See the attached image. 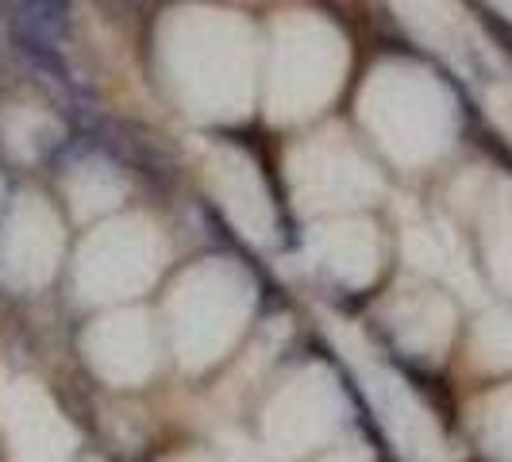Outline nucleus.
<instances>
[{"mask_svg":"<svg viewBox=\"0 0 512 462\" xmlns=\"http://www.w3.org/2000/svg\"><path fill=\"white\" fill-rule=\"evenodd\" d=\"M158 62L197 120H239L255 97V35L243 16L189 4L158 27Z\"/></svg>","mask_w":512,"mask_h":462,"instance_id":"1","label":"nucleus"},{"mask_svg":"<svg viewBox=\"0 0 512 462\" xmlns=\"http://www.w3.org/2000/svg\"><path fill=\"white\" fill-rule=\"evenodd\" d=\"M362 128L401 166L436 162L455 135V101L436 77L412 62H385L359 97Z\"/></svg>","mask_w":512,"mask_h":462,"instance_id":"2","label":"nucleus"},{"mask_svg":"<svg viewBox=\"0 0 512 462\" xmlns=\"http://www.w3.org/2000/svg\"><path fill=\"white\" fill-rule=\"evenodd\" d=\"M255 305V285L251 278L228 262V258H208L189 266L170 293V339L185 370H205L220 362L243 335V324Z\"/></svg>","mask_w":512,"mask_h":462,"instance_id":"3","label":"nucleus"},{"mask_svg":"<svg viewBox=\"0 0 512 462\" xmlns=\"http://www.w3.org/2000/svg\"><path fill=\"white\" fill-rule=\"evenodd\" d=\"M347 74V43L324 16H282L270 39V116L278 124L305 120L332 101Z\"/></svg>","mask_w":512,"mask_h":462,"instance_id":"4","label":"nucleus"},{"mask_svg":"<svg viewBox=\"0 0 512 462\" xmlns=\"http://www.w3.org/2000/svg\"><path fill=\"white\" fill-rule=\"evenodd\" d=\"M166 262L162 231L143 216L108 220L81 243L77 289L85 301H124L143 293Z\"/></svg>","mask_w":512,"mask_h":462,"instance_id":"5","label":"nucleus"},{"mask_svg":"<svg viewBox=\"0 0 512 462\" xmlns=\"http://www.w3.org/2000/svg\"><path fill=\"white\" fill-rule=\"evenodd\" d=\"M289 185L301 212H347L382 197V178L339 131H320L289 151Z\"/></svg>","mask_w":512,"mask_h":462,"instance_id":"6","label":"nucleus"},{"mask_svg":"<svg viewBox=\"0 0 512 462\" xmlns=\"http://www.w3.org/2000/svg\"><path fill=\"white\" fill-rule=\"evenodd\" d=\"M339 416H343L339 382L324 366H305L270 397L262 432L278 455H305L335 436Z\"/></svg>","mask_w":512,"mask_h":462,"instance_id":"7","label":"nucleus"},{"mask_svg":"<svg viewBox=\"0 0 512 462\" xmlns=\"http://www.w3.org/2000/svg\"><path fill=\"white\" fill-rule=\"evenodd\" d=\"M0 436L12 462H70L74 432L31 378H0Z\"/></svg>","mask_w":512,"mask_h":462,"instance_id":"8","label":"nucleus"},{"mask_svg":"<svg viewBox=\"0 0 512 462\" xmlns=\"http://www.w3.org/2000/svg\"><path fill=\"white\" fill-rule=\"evenodd\" d=\"M62 258V224L43 197H24L0 231V282L12 289H39L51 282Z\"/></svg>","mask_w":512,"mask_h":462,"instance_id":"9","label":"nucleus"},{"mask_svg":"<svg viewBox=\"0 0 512 462\" xmlns=\"http://www.w3.org/2000/svg\"><path fill=\"white\" fill-rule=\"evenodd\" d=\"M85 359L112 385H143L158 366V339L143 312H112L85 332Z\"/></svg>","mask_w":512,"mask_h":462,"instance_id":"10","label":"nucleus"},{"mask_svg":"<svg viewBox=\"0 0 512 462\" xmlns=\"http://www.w3.org/2000/svg\"><path fill=\"white\" fill-rule=\"evenodd\" d=\"M205 178L220 208L228 212V220L247 239L266 243L274 235V205H270L266 181L247 154L235 147H212L205 162Z\"/></svg>","mask_w":512,"mask_h":462,"instance_id":"11","label":"nucleus"},{"mask_svg":"<svg viewBox=\"0 0 512 462\" xmlns=\"http://www.w3.org/2000/svg\"><path fill=\"white\" fill-rule=\"evenodd\" d=\"M308 255L335 282L370 285L382 266V239H378V228L366 220H332L312 231Z\"/></svg>","mask_w":512,"mask_h":462,"instance_id":"12","label":"nucleus"},{"mask_svg":"<svg viewBox=\"0 0 512 462\" xmlns=\"http://www.w3.org/2000/svg\"><path fill=\"white\" fill-rule=\"evenodd\" d=\"M389 328L397 335L401 347H409L416 355H439L451 339L455 328V312L447 305V297L428 293V289H409L397 301L385 305Z\"/></svg>","mask_w":512,"mask_h":462,"instance_id":"13","label":"nucleus"},{"mask_svg":"<svg viewBox=\"0 0 512 462\" xmlns=\"http://www.w3.org/2000/svg\"><path fill=\"white\" fill-rule=\"evenodd\" d=\"M405 258L416 270L443 274L451 282L466 278L462 247L447 235V228H436V224H412V228H405Z\"/></svg>","mask_w":512,"mask_h":462,"instance_id":"14","label":"nucleus"},{"mask_svg":"<svg viewBox=\"0 0 512 462\" xmlns=\"http://www.w3.org/2000/svg\"><path fill=\"white\" fill-rule=\"evenodd\" d=\"M66 197H70L77 216H101V212L120 205L124 178L104 162H81L66 178Z\"/></svg>","mask_w":512,"mask_h":462,"instance_id":"15","label":"nucleus"},{"mask_svg":"<svg viewBox=\"0 0 512 462\" xmlns=\"http://www.w3.org/2000/svg\"><path fill=\"white\" fill-rule=\"evenodd\" d=\"M51 135H54V120L43 116V112H35V108H16L4 120V139H8L12 154H20V158H35V154L51 143Z\"/></svg>","mask_w":512,"mask_h":462,"instance_id":"16","label":"nucleus"},{"mask_svg":"<svg viewBox=\"0 0 512 462\" xmlns=\"http://www.w3.org/2000/svg\"><path fill=\"white\" fill-rule=\"evenodd\" d=\"M478 355L489 366H509L512 362V316L505 312H489L478 328Z\"/></svg>","mask_w":512,"mask_h":462,"instance_id":"17","label":"nucleus"},{"mask_svg":"<svg viewBox=\"0 0 512 462\" xmlns=\"http://www.w3.org/2000/svg\"><path fill=\"white\" fill-rule=\"evenodd\" d=\"M486 251L497 282L505 285V289H512V208L509 212H497V220L489 224Z\"/></svg>","mask_w":512,"mask_h":462,"instance_id":"18","label":"nucleus"},{"mask_svg":"<svg viewBox=\"0 0 512 462\" xmlns=\"http://www.w3.org/2000/svg\"><path fill=\"white\" fill-rule=\"evenodd\" d=\"M489 436L501 451L512 455V393H501L493 405H489Z\"/></svg>","mask_w":512,"mask_h":462,"instance_id":"19","label":"nucleus"},{"mask_svg":"<svg viewBox=\"0 0 512 462\" xmlns=\"http://www.w3.org/2000/svg\"><path fill=\"white\" fill-rule=\"evenodd\" d=\"M489 112H493V116H497V124L512 135V81L493 85V93H489Z\"/></svg>","mask_w":512,"mask_h":462,"instance_id":"20","label":"nucleus"},{"mask_svg":"<svg viewBox=\"0 0 512 462\" xmlns=\"http://www.w3.org/2000/svg\"><path fill=\"white\" fill-rule=\"evenodd\" d=\"M328 462H370V455H366V447H362L359 439H351V443L335 447L332 459H328Z\"/></svg>","mask_w":512,"mask_h":462,"instance_id":"21","label":"nucleus"},{"mask_svg":"<svg viewBox=\"0 0 512 462\" xmlns=\"http://www.w3.org/2000/svg\"><path fill=\"white\" fill-rule=\"evenodd\" d=\"M170 462H220V459H212L205 451H189V455H174Z\"/></svg>","mask_w":512,"mask_h":462,"instance_id":"22","label":"nucleus"}]
</instances>
